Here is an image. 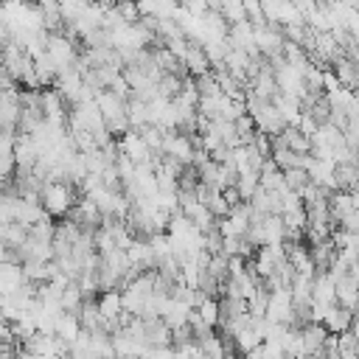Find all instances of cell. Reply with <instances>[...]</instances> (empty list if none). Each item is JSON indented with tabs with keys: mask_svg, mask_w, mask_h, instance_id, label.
Listing matches in <instances>:
<instances>
[{
	"mask_svg": "<svg viewBox=\"0 0 359 359\" xmlns=\"http://www.w3.org/2000/svg\"><path fill=\"white\" fill-rule=\"evenodd\" d=\"M79 196H81V194L76 191L73 182H48V185L42 188V205H45V210H48L53 219L70 216V210L76 208Z\"/></svg>",
	"mask_w": 359,
	"mask_h": 359,
	"instance_id": "6da1fadb",
	"label": "cell"
},
{
	"mask_svg": "<svg viewBox=\"0 0 359 359\" xmlns=\"http://www.w3.org/2000/svg\"><path fill=\"white\" fill-rule=\"evenodd\" d=\"M247 112L252 115L258 132H266V135H280L286 129V121L280 115V109L272 104V101H261L252 95V90H247Z\"/></svg>",
	"mask_w": 359,
	"mask_h": 359,
	"instance_id": "7a4b0ae2",
	"label": "cell"
},
{
	"mask_svg": "<svg viewBox=\"0 0 359 359\" xmlns=\"http://www.w3.org/2000/svg\"><path fill=\"white\" fill-rule=\"evenodd\" d=\"M163 154H165V157H174V160L182 163V165H194V154H196L194 135H185V132H168V135H165Z\"/></svg>",
	"mask_w": 359,
	"mask_h": 359,
	"instance_id": "3957f363",
	"label": "cell"
},
{
	"mask_svg": "<svg viewBox=\"0 0 359 359\" xmlns=\"http://www.w3.org/2000/svg\"><path fill=\"white\" fill-rule=\"evenodd\" d=\"M118 149H121V154H126L135 165H143V163H151V149L146 146V140H143V135L137 132V129H129L126 135H121L118 137Z\"/></svg>",
	"mask_w": 359,
	"mask_h": 359,
	"instance_id": "277c9868",
	"label": "cell"
},
{
	"mask_svg": "<svg viewBox=\"0 0 359 359\" xmlns=\"http://www.w3.org/2000/svg\"><path fill=\"white\" fill-rule=\"evenodd\" d=\"M185 67H188V73L194 79H202V76H208L213 70V65H210V59H208V53H205V48L199 42H191V48L185 53Z\"/></svg>",
	"mask_w": 359,
	"mask_h": 359,
	"instance_id": "5b68a950",
	"label": "cell"
},
{
	"mask_svg": "<svg viewBox=\"0 0 359 359\" xmlns=\"http://www.w3.org/2000/svg\"><path fill=\"white\" fill-rule=\"evenodd\" d=\"M314 303H325V306L337 303V278L328 269L314 275Z\"/></svg>",
	"mask_w": 359,
	"mask_h": 359,
	"instance_id": "8992f818",
	"label": "cell"
},
{
	"mask_svg": "<svg viewBox=\"0 0 359 359\" xmlns=\"http://www.w3.org/2000/svg\"><path fill=\"white\" fill-rule=\"evenodd\" d=\"M353 317H356L353 311H348V309H342L339 303H334V306L328 309V314H325L323 325L328 328V334H345V331H351Z\"/></svg>",
	"mask_w": 359,
	"mask_h": 359,
	"instance_id": "52a82bcc",
	"label": "cell"
},
{
	"mask_svg": "<svg viewBox=\"0 0 359 359\" xmlns=\"http://www.w3.org/2000/svg\"><path fill=\"white\" fill-rule=\"evenodd\" d=\"M337 303L348 311H359V280H353L351 275H345L342 280H337Z\"/></svg>",
	"mask_w": 359,
	"mask_h": 359,
	"instance_id": "ba28073f",
	"label": "cell"
},
{
	"mask_svg": "<svg viewBox=\"0 0 359 359\" xmlns=\"http://www.w3.org/2000/svg\"><path fill=\"white\" fill-rule=\"evenodd\" d=\"M81 320H79V314H70V311H62L59 314V320H56V337L62 339V342H67V345H73L79 337H81Z\"/></svg>",
	"mask_w": 359,
	"mask_h": 359,
	"instance_id": "9c48e42d",
	"label": "cell"
},
{
	"mask_svg": "<svg viewBox=\"0 0 359 359\" xmlns=\"http://www.w3.org/2000/svg\"><path fill=\"white\" fill-rule=\"evenodd\" d=\"M0 238H3V244L22 250L25 241L31 238V230H28L25 224H17V222H6V224L0 222Z\"/></svg>",
	"mask_w": 359,
	"mask_h": 359,
	"instance_id": "30bf717a",
	"label": "cell"
},
{
	"mask_svg": "<svg viewBox=\"0 0 359 359\" xmlns=\"http://www.w3.org/2000/svg\"><path fill=\"white\" fill-rule=\"evenodd\" d=\"M334 73L339 76V81H342L348 90H356V87H359V65H356L353 59L339 56V59L334 62Z\"/></svg>",
	"mask_w": 359,
	"mask_h": 359,
	"instance_id": "8fae6325",
	"label": "cell"
},
{
	"mask_svg": "<svg viewBox=\"0 0 359 359\" xmlns=\"http://www.w3.org/2000/svg\"><path fill=\"white\" fill-rule=\"evenodd\" d=\"M328 208H331L334 224H339V219L353 210V194H351V191H334L331 199H328Z\"/></svg>",
	"mask_w": 359,
	"mask_h": 359,
	"instance_id": "7c38bea8",
	"label": "cell"
},
{
	"mask_svg": "<svg viewBox=\"0 0 359 359\" xmlns=\"http://www.w3.org/2000/svg\"><path fill=\"white\" fill-rule=\"evenodd\" d=\"M233 345H236V351H238L241 356H247L250 351H255V348L264 345V337H261L252 325H247V328H241V331L233 337Z\"/></svg>",
	"mask_w": 359,
	"mask_h": 359,
	"instance_id": "4fadbf2b",
	"label": "cell"
},
{
	"mask_svg": "<svg viewBox=\"0 0 359 359\" xmlns=\"http://www.w3.org/2000/svg\"><path fill=\"white\" fill-rule=\"evenodd\" d=\"M280 137H283V143H286L292 151H297V154H311V137H306L297 126H286V129L280 132Z\"/></svg>",
	"mask_w": 359,
	"mask_h": 359,
	"instance_id": "5bb4252c",
	"label": "cell"
},
{
	"mask_svg": "<svg viewBox=\"0 0 359 359\" xmlns=\"http://www.w3.org/2000/svg\"><path fill=\"white\" fill-rule=\"evenodd\" d=\"M236 188H238L241 199H244V202H250V199L255 196V191L261 188V171H244V174H238Z\"/></svg>",
	"mask_w": 359,
	"mask_h": 359,
	"instance_id": "9a60e30c",
	"label": "cell"
},
{
	"mask_svg": "<svg viewBox=\"0 0 359 359\" xmlns=\"http://www.w3.org/2000/svg\"><path fill=\"white\" fill-rule=\"evenodd\" d=\"M129 123L137 132L143 126H149V101H140V98H132L129 101Z\"/></svg>",
	"mask_w": 359,
	"mask_h": 359,
	"instance_id": "2e32d148",
	"label": "cell"
},
{
	"mask_svg": "<svg viewBox=\"0 0 359 359\" xmlns=\"http://www.w3.org/2000/svg\"><path fill=\"white\" fill-rule=\"evenodd\" d=\"M283 224H286V230H306L309 227V210H306V205L286 210L283 213Z\"/></svg>",
	"mask_w": 359,
	"mask_h": 359,
	"instance_id": "e0dca14e",
	"label": "cell"
},
{
	"mask_svg": "<svg viewBox=\"0 0 359 359\" xmlns=\"http://www.w3.org/2000/svg\"><path fill=\"white\" fill-rule=\"evenodd\" d=\"M283 177H286V185H289L294 194H303V188L311 182V177H309L306 168H289V171H283Z\"/></svg>",
	"mask_w": 359,
	"mask_h": 359,
	"instance_id": "ac0fdd59",
	"label": "cell"
},
{
	"mask_svg": "<svg viewBox=\"0 0 359 359\" xmlns=\"http://www.w3.org/2000/svg\"><path fill=\"white\" fill-rule=\"evenodd\" d=\"M115 8H118V14L123 17L126 25H135V22L143 20V17H140V8H137V0H118Z\"/></svg>",
	"mask_w": 359,
	"mask_h": 359,
	"instance_id": "d6986e66",
	"label": "cell"
},
{
	"mask_svg": "<svg viewBox=\"0 0 359 359\" xmlns=\"http://www.w3.org/2000/svg\"><path fill=\"white\" fill-rule=\"evenodd\" d=\"M297 129L306 135V137H314L317 135V129H320V121L309 112V109H303V115H300V123H297Z\"/></svg>",
	"mask_w": 359,
	"mask_h": 359,
	"instance_id": "ffe728a7",
	"label": "cell"
},
{
	"mask_svg": "<svg viewBox=\"0 0 359 359\" xmlns=\"http://www.w3.org/2000/svg\"><path fill=\"white\" fill-rule=\"evenodd\" d=\"M252 146H255V149H258L264 157H272V149H275V146H272V135L258 132V135H255V140H252Z\"/></svg>",
	"mask_w": 359,
	"mask_h": 359,
	"instance_id": "44dd1931",
	"label": "cell"
},
{
	"mask_svg": "<svg viewBox=\"0 0 359 359\" xmlns=\"http://www.w3.org/2000/svg\"><path fill=\"white\" fill-rule=\"evenodd\" d=\"M339 227L348 230V233H359V210H351L348 216L339 219Z\"/></svg>",
	"mask_w": 359,
	"mask_h": 359,
	"instance_id": "7402d4cb",
	"label": "cell"
},
{
	"mask_svg": "<svg viewBox=\"0 0 359 359\" xmlns=\"http://www.w3.org/2000/svg\"><path fill=\"white\" fill-rule=\"evenodd\" d=\"M146 356L149 359H174V348H151Z\"/></svg>",
	"mask_w": 359,
	"mask_h": 359,
	"instance_id": "603a6c76",
	"label": "cell"
},
{
	"mask_svg": "<svg viewBox=\"0 0 359 359\" xmlns=\"http://www.w3.org/2000/svg\"><path fill=\"white\" fill-rule=\"evenodd\" d=\"M244 359H266V353H264V345H261V348H255V351H250Z\"/></svg>",
	"mask_w": 359,
	"mask_h": 359,
	"instance_id": "cb8c5ba5",
	"label": "cell"
},
{
	"mask_svg": "<svg viewBox=\"0 0 359 359\" xmlns=\"http://www.w3.org/2000/svg\"><path fill=\"white\" fill-rule=\"evenodd\" d=\"M17 359H42V356H36V353H31V351H25V348H20V353H17Z\"/></svg>",
	"mask_w": 359,
	"mask_h": 359,
	"instance_id": "d4e9b609",
	"label": "cell"
},
{
	"mask_svg": "<svg viewBox=\"0 0 359 359\" xmlns=\"http://www.w3.org/2000/svg\"><path fill=\"white\" fill-rule=\"evenodd\" d=\"M356 317H359V311H356Z\"/></svg>",
	"mask_w": 359,
	"mask_h": 359,
	"instance_id": "484cf974",
	"label": "cell"
}]
</instances>
